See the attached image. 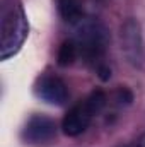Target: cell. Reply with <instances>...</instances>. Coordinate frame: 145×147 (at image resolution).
<instances>
[{
  "label": "cell",
  "mask_w": 145,
  "mask_h": 147,
  "mask_svg": "<svg viewBox=\"0 0 145 147\" xmlns=\"http://www.w3.org/2000/svg\"><path fill=\"white\" fill-rule=\"evenodd\" d=\"M34 92L39 99H43L48 105H56L62 106L68 99V89L67 84L56 77V75H43L36 80Z\"/></svg>",
  "instance_id": "obj_6"
},
{
  "label": "cell",
  "mask_w": 145,
  "mask_h": 147,
  "mask_svg": "<svg viewBox=\"0 0 145 147\" xmlns=\"http://www.w3.org/2000/svg\"><path fill=\"white\" fill-rule=\"evenodd\" d=\"M132 99H133V96H132V92L128 91V89H119L118 92H116V101H119V103H126V105H130L132 103Z\"/></svg>",
  "instance_id": "obj_9"
},
{
  "label": "cell",
  "mask_w": 145,
  "mask_h": 147,
  "mask_svg": "<svg viewBox=\"0 0 145 147\" xmlns=\"http://www.w3.org/2000/svg\"><path fill=\"white\" fill-rule=\"evenodd\" d=\"M55 135H56L55 121L48 116H43V115L31 116L22 130L24 140L31 146H44V144L51 142Z\"/></svg>",
  "instance_id": "obj_5"
},
{
  "label": "cell",
  "mask_w": 145,
  "mask_h": 147,
  "mask_svg": "<svg viewBox=\"0 0 145 147\" xmlns=\"http://www.w3.org/2000/svg\"><path fill=\"white\" fill-rule=\"evenodd\" d=\"M28 36V21L24 12L19 5L12 7L9 12L3 14L2 28H0V57L7 60L14 57L19 48L22 46L24 39Z\"/></svg>",
  "instance_id": "obj_3"
},
{
  "label": "cell",
  "mask_w": 145,
  "mask_h": 147,
  "mask_svg": "<svg viewBox=\"0 0 145 147\" xmlns=\"http://www.w3.org/2000/svg\"><path fill=\"white\" fill-rule=\"evenodd\" d=\"M130 147H145V134L144 135H140L133 144H130Z\"/></svg>",
  "instance_id": "obj_10"
},
{
  "label": "cell",
  "mask_w": 145,
  "mask_h": 147,
  "mask_svg": "<svg viewBox=\"0 0 145 147\" xmlns=\"http://www.w3.org/2000/svg\"><path fill=\"white\" fill-rule=\"evenodd\" d=\"M60 14L67 22H80L84 19L82 0H58Z\"/></svg>",
  "instance_id": "obj_7"
},
{
  "label": "cell",
  "mask_w": 145,
  "mask_h": 147,
  "mask_svg": "<svg viewBox=\"0 0 145 147\" xmlns=\"http://www.w3.org/2000/svg\"><path fill=\"white\" fill-rule=\"evenodd\" d=\"M119 41H121V51L128 58L132 65H140L144 58V48H142V33L137 21L128 19L121 29H119Z\"/></svg>",
  "instance_id": "obj_4"
},
{
  "label": "cell",
  "mask_w": 145,
  "mask_h": 147,
  "mask_svg": "<svg viewBox=\"0 0 145 147\" xmlns=\"http://www.w3.org/2000/svg\"><path fill=\"white\" fill-rule=\"evenodd\" d=\"M104 105H106V94L103 91L91 92L84 101L72 106L63 116V121H62L63 134L68 137H77L82 132H85L92 118L104 108Z\"/></svg>",
  "instance_id": "obj_1"
},
{
  "label": "cell",
  "mask_w": 145,
  "mask_h": 147,
  "mask_svg": "<svg viewBox=\"0 0 145 147\" xmlns=\"http://www.w3.org/2000/svg\"><path fill=\"white\" fill-rule=\"evenodd\" d=\"M75 43L79 53L87 62H99L108 46V31L99 21L82 19L77 22Z\"/></svg>",
  "instance_id": "obj_2"
},
{
  "label": "cell",
  "mask_w": 145,
  "mask_h": 147,
  "mask_svg": "<svg viewBox=\"0 0 145 147\" xmlns=\"http://www.w3.org/2000/svg\"><path fill=\"white\" fill-rule=\"evenodd\" d=\"M79 57H80V53H79V48H77L75 39H67V41L62 43V46L58 50V63L62 67L72 65Z\"/></svg>",
  "instance_id": "obj_8"
},
{
  "label": "cell",
  "mask_w": 145,
  "mask_h": 147,
  "mask_svg": "<svg viewBox=\"0 0 145 147\" xmlns=\"http://www.w3.org/2000/svg\"><path fill=\"white\" fill-rule=\"evenodd\" d=\"M119 147H130V146H119Z\"/></svg>",
  "instance_id": "obj_11"
}]
</instances>
